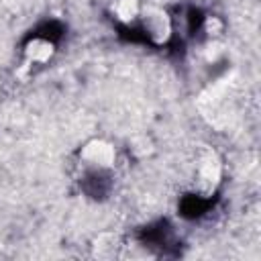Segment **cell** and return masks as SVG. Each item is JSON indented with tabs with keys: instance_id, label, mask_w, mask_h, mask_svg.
I'll list each match as a JSON object with an SVG mask.
<instances>
[{
	"instance_id": "cell-2",
	"label": "cell",
	"mask_w": 261,
	"mask_h": 261,
	"mask_svg": "<svg viewBox=\"0 0 261 261\" xmlns=\"http://www.w3.org/2000/svg\"><path fill=\"white\" fill-rule=\"evenodd\" d=\"M114 165H116V149L108 141L94 139L86 143L80 149V159H77V167L82 173L80 175L82 188L96 198L106 194Z\"/></svg>"
},
{
	"instance_id": "cell-4",
	"label": "cell",
	"mask_w": 261,
	"mask_h": 261,
	"mask_svg": "<svg viewBox=\"0 0 261 261\" xmlns=\"http://www.w3.org/2000/svg\"><path fill=\"white\" fill-rule=\"evenodd\" d=\"M51 53H53V43L43 37H35L27 49V59L31 63H43L51 57Z\"/></svg>"
},
{
	"instance_id": "cell-1",
	"label": "cell",
	"mask_w": 261,
	"mask_h": 261,
	"mask_svg": "<svg viewBox=\"0 0 261 261\" xmlns=\"http://www.w3.org/2000/svg\"><path fill=\"white\" fill-rule=\"evenodd\" d=\"M114 14L155 45H165L173 35V20L161 0H118Z\"/></svg>"
},
{
	"instance_id": "cell-3",
	"label": "cell",
	"mask_w": 261,
	"mask_h": 261,
	"mask_svg": "<svg viewBox=\"0 0 261 261\" xmlns=\"http://www.w3.org/2000/svg\"><path fill=\"white\" fill-rule=\"evenodd\" d=\"M220 171H222V165L216 151L204 149L196 163V190L202 194V198H208L216 190L220 181Z\"/></svg>"
}]
</instances>
